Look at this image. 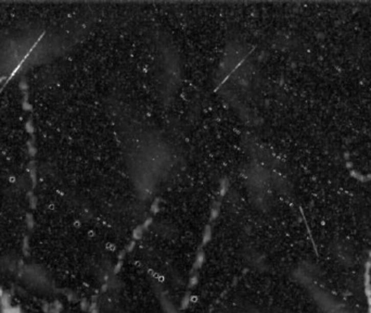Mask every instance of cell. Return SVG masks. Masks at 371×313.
I'll return each mask as SVG.
<instances>
[{"mask_svg": "<svg viewBox=\"0 0 371 313\" xmlns=\"http://www.w3.org/2000/svg\"><path fill=\"white\" fill-rule=\"evenodd\" d=\"M23 278L26 284L37 292H46L50 286V281L45 271L36 267L24 270Z\"/></svg>", "mask_w": 371, "mask_h": 313, "instance_id": "6da1fadb", "label": "cell"}]
</instances>
